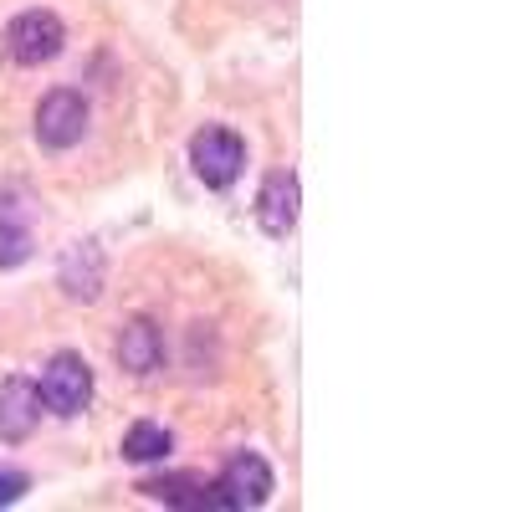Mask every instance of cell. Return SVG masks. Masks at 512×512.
Wrapping results in <instances>:
<instances>
[{
  "label": "cell",
  "instance_id": "7a4b0ae2",
  "mask_svg": "<svg viewBox=\"0 0 512 512\" xmlns=\"http://www.w3.org/2000/svg\"><path fill=\"white\" fill-rule=\"evenodd\" d=\"M36 390H41V405H47L52 415L72 420V415H82L93 405V369L77 354H52V364L36 379Z\"/></svg>",
  "mask_w": 512,
  "mask_h": 512
},
{
  "label": "cell",
  "instance_id": "277c9868",
  "mask_svg": "<svg viewBox=\"0 0 512 512\" xmlns=\"http://www.w3.org/2000/svg\"><path fill=\"white\" fill-rule=\"evenodd\" d=\"M62 41H67L62 16H52V11H21L6 26V57L16 67H41V62H52L62 52Z\"/></svg>",
  "mask_w": 512,
  "mask_h": 512
},
{
  "label": "cell",
  "instance_id": "4fadbf2b",
  "mask_svg": "<svg viewBox=\"0 0 512 512\" xmlns=\"http://www.w3.org/2000/svg\"><path fill=\"white\" fill-rule=\"evenodd\" d=\"M31 487V477L21 472V466H0V507H11L21 502V492Z\"/></svg>",
  "mask_w": 512,
  "mask_h": 512
},
{
  "label": "cell",
  "instance_id": "7c38bea8",
  "mask_svg": "<svg viewBox=\"0 0 512 512\" xmlns=\"http://www.w3.org/2000/svg\"><path fill=\"white\" fill-rule=\"evenodd\" d=\"M144 497L154 502H169V507H205V482L195 472H169V477H149L139 482Z\"/></svg>",
  "mask_w": 512,
  "mask_h": 512
},
{
  "label": "cell",
  "instance_id": "3957f363",
  "mask_svg": "<svg viewBox=\"0 0 512 512\" xmlns=\"http://www.w3.org/2000/svg\"><path fill=\"white\" fill-rule=\"evenodd\" d=\"M82 134H88V103H82V93L52 88L47 98L36 103V144L41 149L67 154V149L82 144Z\"/></svg>",
  "mask_w": 512,
  "mask_h": 512
},
{
  "label": "cell",
  "instance_id": "30bf717a",
  "mask_svg": "<svg viewBox=\"0 0 512 512\" xmlns=\"http://www.w3.org/2000/svg\"><path fill=\"white\" fill-rule=\"evenodd\" d=\"M62 287L77 303H93L98 297V287H103V246L98 241H82L62 256Z\"/></svg>",
  "mask_w": 512,
  "mask_h": 512
},
{
  "label": "cell",
  "instance_id": "6da1fadb",
  "mask_svg": "<svg viewBox=\"0 0 512 512\" xmlns=\"http://www.w3.org/2000/svg\"><path fill=\"white\" fill-rule=\"evenodd\" d=\"M190 169L205 190H231L246 169V144L236 128L226 123H205L200 134L190 139Z\"/></svg>",
  "mask_w": 512,
  "mask_h": 512
},
{
  "label": "cell",
  "instance_id": "ba28073f",
  "mask_svg": "<svg viewBox=\"0 0 512 512\" xmlns=\"http://www.w3.org/2000/svg\"><path fill=\"white\" fill-rule=\"evenodd\" d=\"M297 210H303V185H297L292 169H272L256 195V226L267 236H287L297 226Z\"/></svg>",
  "mask_w": 512,
  "mask_h": 512
},
{
  "label": "cell",
  "instance_id": "5b68a950",
  "mask_svg": "<svg viewBox=\"0 0 512 512\" xmlns=\"http://www.w3.org/2000/svg\"><path fill=\"white\" fill-rule=\"evenodd\" d=\"M36 241V200L21 185L0 190V272L21 267Z\"/></svg>",
  "mask_w": 512,
  "mask_h": 512
},
{
  "label": "cell",
  "instance_id": "9c48e42d",
  "mask_svg": "<svg viewBox=\"0 0 512 512\" xmlns=\"http://www.w3.org/2000/svg\"><path fill=\"white\" fill-rule=\"evenodd\" d=\"M118 364L128 374H139V379L164 364V338H159L154 318H128V328L118 333Z\"/></svg>",
  "mask_w": 512,
  "mask_h": 512
},
{
  "label": "cell",
  "instance_id": "8fae6325",
  "mask_svg": "<svg viewBox=\"0 0 512 512\" xmlns=\"http://www.w3.org/2000/svg\"><path fill=\"white\" fill-rule=\"evenodd\" d=\"M169 451H175V436H169L164 425H154V420H134V425H128V436H123V461L154 466V461H164Z\"/></svg>",
  "mask_w": 512,
  "mask_h": 512
},
{
  "label": "cell",
  "instance_id": "52a82bcc",
  "mask_svg": "<svg viewBox=\"0 0 512 512\" xmlns=\"http://www.w3.org/2000/svg\"><path fill=\"white\" fill-rule=\"evenodd\" d=\"M216 487L226 492V507H262L272 497V466L256 451H236V456H226Z\"/></svg>",
  "mask_w": 512,
  "mask_h": 512
},
{
  "label": "cell",
  "instance_id": "8992f818",
  "mask_svg": "<svg viewBox=\"0 0 512 512\" xmlns=\"http://www.w3.org/2000/svg\"><path fill=\"white\" fill-rule=\"evenodd\" d=\"M41 415H47V405H41V390L26 374H6V379H0V441H6V446L31 441Z\"/></svg>",
  "mask_w": 512,
  "mask_h": 512
}]
</instances>
